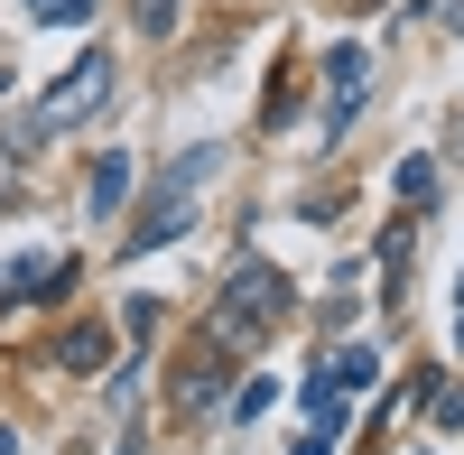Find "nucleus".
Here are the masks:
<instances>
[{
	"mask_svg": "<svg viewBox=\"0 0 464 455\" xmlns=\"http://www.w3.org/2000/svg\"><path fill=\"white\" fill-rule=\"evenodd\" d=\"M297 400H306V428H334V419H343V382H334V372H316Z\"/></svg>",
	"mask_w": 464,
	"mask_h": 455,
	"instance_id": "nucleus-8",
	"label": "nucleus"
},
{
	"mask_svg": "<svg viewBox=\"0 0 464 455\" xmlns=\"http://www.w3.org/2000/svg\"><path fill=\"white\" fill-rule=\"evenodd\" d=\"M121 196H130V149H102V159H93V186H84V214L102 223Z\"/></svg>",
	"mask_w": 464,
	"mask_h": 455,
	"instance_id": "nucleus-6",
	"label": "nucleus"
},
{
	"mask_svg": "<svg viewBox=\"0 0 464 455\" xmlns=\"http://www.w3.org/2000/svg\"><path fill=\"white\" fill-rule=\"evenodd\" d=\"M288 455H334V428H316V437H297Z\"/></svg>",
	"mask_w": 464,
	"mask_h": 455,
	"instance_id": "nucleus-15",
	"label": "nucleus"
},
{
	"mask_svg": "<svg viewBox=\"0 0 464 455\" xmlns=\"http://www.w3.org/2000/svg\"><path fill=\"white\" fill-rule=\"evenodd\" d=\"M102 353H111L102 325H65V334H56V372H102Z\"/></svg>",
	"mask_w": 464,
	"mask_h": 455,
	"instance_id": "nucleus-7",
	"label": "nucleus"
},
{
	"mask_svg": "<svg viewBox=\"0 0 464 455\" xmlns=\"http://www.w3.org/2000/svg\"><path fill=\"white\" fill-rule=\"evenodd\" d=\"M0 455H19V437H10V428H0Z\"/></svg>",
	"mask_w": 464,
	"mask_h": 455,
	"instance_id": "nucleus-18",
	"label": "nucleus"
},
{
	"mask_svg": "<svg viewBox=\"0 0 464 455\" xmlns=\"http://www.w3.org/2000/svg\"><path fill=\"white\" fill-rule=\"evenodd\" d=\"M325 372H334L343 391H372V382H381V353H372V344H343V353H334Z\"/></svg>",
	"mask_w": 464,
	"mask_h": 455,
	"instance_id": "nucleus-9",
	"label": "nucleus"
},
{
	"mask_svg": "<svg viewBox=\"0 0 464 455\" xmlns=\"http://www.w3.org/2000/svg\"><path fill=\"white\" fill-rule=\"evenodd\" d=\"M0 84H10V65H0Z\"/></svg>",
	"mask_w": 464,
	"mask_h": 455,
	"instance_id": "nucleus-20",
	"label": "nucleus"
},
{
	"mask_svg": "<svg viewBox=\"0 0 464 455\" xmlns=\"http://www.w3.org/2000/svg\"><path fill=\"white\" fill-rule=\"evenodd\" d=\"M391 186H400V205H428V196H437V168H428V159H400Z\"/></svg>",
	"mask_w": 464,
	"mask_h": 455,
	"instance_id": "nucleus-10",
	"label": "nucleus"
},
{
	"mask_svg": "<svg viewBox=\"0 0 464 455\" xmlns=\"http://www.w3.org/2000/svg\"><path fill=\"white\" fill-rule=\"evenodd\" d=\"M0 196H10V168H0Z\"/></svg>",
	"mask_w": 464,
	"mask_h": 455,
	"instance_id": "nucleus-19",
	"label": "nucleus"
},
{
	"mask_svg": "<svg viewBox=\"0 0 464 455\" xmlns=\"http://www.w3.org/2000/svg\"><path fill=\"white\" fill-rule=\"evenodd\" d=\"M28 10L47 19V28H84V19H93V0H28Z\"/></svg>",
	"mask_w": 464,
	"mask_h": 455,
	"instance_id": "nucleus-11",
	"label": "nucleus"
},
{
	"mask_svg": "<svg viewBox=\"0 0 464 455\" xmlns=\"http://www.w3.org/2000/svg\"><path fill=\"white\" fill-rule=\"evenodd\" d=\"M400 270H409V223H391V242H381V288H400Z\"/></svg>",
	"mask_w": 464,
	"mask_h": 455,
	"instance_id": "nucleus-12",
	"label": "nucleus"
},
{
	"mask_svg": "<svg viewBox=\"0 0 464 455\" xmlns=\"http://www.w3.org/2000/svg\"><path fill=\"white\" fill-rule=\"evenodd\" d=\"M362 93H372V56H362V47H334V56H325V140L353 131Z\"/></svg>",
	"mask_w": 464,
	"mask_h": 455,
	"instance_id": "nucleus-4",
	"label": "nucleus"
},
{
	"mask_svg": "<svg viewBox=\"0 0 464 455\" xmlns=\"http://www.w3.org/2000/svg\"><path fill=\"white\" fill-rule=\"evenodd\" d=\"M102 102H111V56H102V47H84V56H74V65L56 74V84H47V102L28 111V131H19V140H56V131H84Z\"/></svg>",
	"mask_w": 464,
	"mask_h": 455,
	"instance_id": "nucleus-3",
	"label": "nucleus"
},
{
	"mask_svg": "<svg viewBox=\"0 0 464 455\" xmlns=\"http://www.w3.org/2000/svg\"><path fill=\"white\" fill-rule=\"evenodd\" d=\"M446 28H464V0H446Z\"/></svg>",
	"mask_w": 464,
	"mask_h": 455,
	"instance_id": "nucleus-16",
	"label": "nucleus"
},
{
	"mask_svg": "<svg viewBox=\"0 0 464 455\" xmlns=\"http://www.w3.org/2000/svg\"><path fill=\"white\" fill-rule=\"evenodd\" d=\"M214 391H223V344L205 334V344L186 353V372H177V419H205V409H214Z\"/></svg>",
	"mask_w": 464,
	"mask_h": 455,
	"instance_id": "nucleus-5",
	"label": "nucleus"
},
{
	"mask_svg": "<svg viewBox=\"0 0 464 455\" xmlns=\"http://www.w3.org/2000/svg\"><path fill=\"white\" fill-rule=\"evenodd\" d=\"M428 409H437V428H464V382H455V391H437Z\"/></svg>",
	"mask_w": 464,
	"mask_h": 455,
	"instance_id": "nucleus-14",
	"label": "nucleus"
},
{
	"mask_svg": "<svg viewBox=\"0 0 464 455\" xmlns=\"http://www.w3.org/2000/svg\"><path fill=\"white\" fill-rule=\"evenodd\" d=\"M214 168H223V149H177L168 177H159V196H149V214L130 223V242H121V251H130V260H149L159 242H177L186 223H196V196L214 186Z\"/></svg>",
	"mask_w": 464,
	"mask_h": 455,
	"instance_id": "nucleus-2",
	"label": "nucleus"
},
{
	"mask_svg": "<svg viewBox=\"0 0 464 455\" xmlns=\"http://www.w3.org/2000/svg\"><path fill=\"white\" fill-rule=\"evenodd\" d=\"M288 325V279L269 270V260H242V270H232V288L214 297V344H232V353H251L260 334H279Z\"/></svg>",
	"mask_w": 464,
	"mask_h": 455,
	"instance_id": "nucleus-1",
	"label": "nucleus"
},
{
	"mask_svg": "<svg viewBox=\"0 0 464 455\" xmlns=\"http://www.w3.org/2000/svg\"><path fill=\"white\" fill-rule=\"evenodd\" d=\"M140 28H149V37H168V28H177V0H140Z\"/></svg>",
	"mask_w": 464,
	"mask_h": 455,
	"instance_id": "nucleus-13",
	"label": "nucleus"
},
{
	"mask_svg": "<svg viewBox=\"0 0 464 455\" xmlns=\"http://www.w3.org/2000/svg\"><path fill=\"white\" fill-rule=\"evenodd\" d=\"M455 344H464V288H455Z\"/></svg>",
	"mask_w": 464,
	"mask_h": 455,
	"instance_id": "nucleus-17",
	"label": "nucleus"
}]
</instances>
